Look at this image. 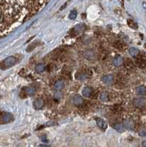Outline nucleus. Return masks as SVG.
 I'll return each instance as SVG.
<instances>
[{"label":"nucleus","mask_w":146,"mask_h":147,"mask_svg":"<svg viewBox=\"0 0 146 147\" xmlns=\"http://www.w3.org/2000/svg\"><path fill=\"white\" fill-rule=\"evenodd\" d=\"M145 48H146V44H145Z\"/></svg>","instance_id":"obj_27"},{"label":"nucleus","mask_w":146,"mask_h":147,"mask_svg":"<svg viewBox=\"0 0 146 147\" xmlns=\"http://www.w3.org/2000/svg\"><path fill=\"white\" fill-rule=\"evenodd\" d=\"M44 69H45V65L43 63L37 64L35 67V71L37 72H42L44 71Z\"/></svg>","instance_id":"obj_16"},{"label":"nucleus","mask_w":146,"mask_h":147,"mask_svg":"<svg viewBox=\"0 0 146 147\" xmlns=\"http://www.w3.org/2000/svg\"><path fill=\"white\" fill-rule=\"evenodd\" d=\"M139 135L142 137H146V129H140L139 132Z\"/></svg>","instance_id":"obj_22"},{"label":"nucleus","mask_w":146,"mask_h":147,"mask_svg":"<svg viewBox=\"0 0 146 147\" xmlns=\"http://www.w3.org/2000/svg\"><path fill=\"white\" fill-rule=\"evenodd\" d=\"M127 22H128V24H129V26L131 27V28L137 29V27H138L137 24V23L134 22V21H133L132 19H128Z\"/></svg>","instance_id":"obj_17"},{"label":"nucleus","mask_w":146,"mask_h":147,"mask_svg":"<svg viewBox=\"0 0 146 147\" xmlns=\"http://www.w3.org/2000/svg\"><path fill=\"white\" fill-rule=\"evenodd\" d=\"M102 81L105 84L112 85L113 83V82H114V77H113L112 75H106V76H103Z\"/></svg>","instance_id":"obj_6"},{"label":"nucleus","mask_w":146,"mask_h":147,"mask_svg":"<svg viewBox=\"0 0 146 147\" xmlns=\"http://www.w3.org/2000/svg\"><path fill=\"white\" fill-rule=\"evenodd\" d=\"M136 57L137 65L140 68H144L146 66V57L143 55H139V54Z\"/></svg>","instance_id":"obj_2"},{"label":"nucleus","mask_w":146,"mask_h":147,"mask_svg":"<svg viewBox=\"0 0 146 147\" xmlns=\"http://www.w3.org/2000/svg\"><path fill=\"white\" fill-rule=\"evenodd\" d=\"M12 115L11 113H5L1 116V121H2V123H4V124L10 122V121H12Z\"/></svg>","instance_id":"obj_3"},{"label":"nucleus","mask_w":146,"mask_h":147,"mask_svg":"<svg viewBox=\"0 0 146 147\" xmlns=\"http://www.w3.org/2000/svg\"><path fill=\"white\" fill-rule=\"evenodd\" d=\"M114 47H116L117 49H122L123 47V45L121 42H120V41H117V42H115L114 44Z\"/></svg>","instance_id":"obj_21"},{"label":"nucleus","mask_w":146,"mask_h":147,"mask_svg":"<svg viewBox=\"0 0 146 147\" xmlns=\"http://www.w3.org/2000/svg\"><path fill=\"white\" fill-rule=\"evenodd\" d=\"M76 16H77V13H76V11H71L69 13V18L71 20H74L76 18Z\"/></svg>","instance_id":"obj_18"},{"label":"nucleus","mask_w":146,"mask_h":147,"mask_svg":"<svg viewBox=\"0 0 146 147\" xmlns=\"http://www.w3.org/2000/svg\"><path fill=\"white\" fill-rule=\"evenodd\" d=\"M129 53L132 55V57H136L139 54V51L136 48H131L129 49Z\"/></svg>","instance_id":"obj_14"},{"label":"nucleus","mask_w":146,"mask_h":147,"mask_svg":"<svg viewBox=\"0 0 146 147\" xmlns=\"http://www.w3.org/2000/svg\"><path fill=\"white\" fill-rule=\"evenodd\" d=\"M125 126L127 129H133L134 127V122L132 120H130V119H128V120H126L125 121Z\"/></svg>","instance_id":"obj_12"},{"label":"nucleus","mask_w":146,"mask_h":147,"mask_svg":"<svg viewBox=\"0 0 146 147\" xmlns=\"http://www.w3.org/2000/svg\"><path fill=\"white\" fill-rule=\"evenodd\" d=\"M41 139L43 142H44V143H48V141H49L47 138H46V136H45V135H43V136H41Z\"/></svg>","instance_id":"obj_24"},{"label":"nucleus","mask_w":146,"mask_h":147,"mask_svg":"<svg viewBox=\"0 0 146 147\" xmlns=\"http://www.w3.org/2000/svg\"><path fill=\"white\" fill-rule=\"evenodd\" d=\"M25 93H26V95L31 96V95H33V94L35 93V89L32 87L26 88L25 89Z\"/></svg>","instance_id":"obj_15"},{"label":"nucleus","mask_w":146,"mask_h":147,"mask_svg":"<svg viewBox=\"0 0 146 147\" xmlns=\"http://www.w3.org/2000/svg\"><path fill=\"white\" fill-rule=\"evenodd\" d=\"M96 123L97 125L99 126V127L101 128V129H103V130L106 129L107 127V123H106L103 119H98L96 120Z\"/></svg>","instance_id":"obj_7"},{"label":"nucleus","mask_w":146,"mask_h":147,"mask_svg":"<svg viewBox=\"0 0 146 147\" xmlns=\"http://www.w3.org/2000/svg\"><path fill=\"white\" fill-rule=\"evenodd\" d=\"M82 94L85 97H90L92 95V89L88 87L85 88L82 90Z\"/></svg>","instance_id":"obj_8"},{"label":"nucleus","mask_w":146,"mask_h":147,"mask_svg":"<svg viewBox=\"0 0 146 147\" xmlns=\"http://www.w3.org/2000/svg\"><path fill=\"white\" fill-rule=\"evenodd\" d=\"M114 129L119 132H123L125 131V126L122 124H116L114 125Z\"/></svg>","instance_id":"obj_11"},{"label":"nucleus","mask_w":146,"mask_h":147,"mask_svg":"<svg viewBox=\"0 0 146 147\" xmlns=\"http://www.w3.org/2000/svg\"><path fill=\"white\" fill-rule=\"evenodd\" d=\"M55 89L57 91H59V90H62L64 87V83L63 82L61 81V80H59V81H57L55 84Z\"/></svg>","instance_id":"obj_10"},{"label":"nucleus","mask_w":146,"mask_h":147,"mask_svg":"<svg viewBox=\"0 0 146 147\" xmlns=\"http://www.w3.org/2000/svg\"><path fill=\"white\" fill-rule=\"evenodd\" d=\"M100 99L101 102H106L109 100V94L107 92H103L101 93L100 96Z\"/></svg>","instance_id":"obj_13"},{"label":"nucleus","mask_w":146,"mask_h":147,"mask_svg":"<svg viewBox=\"0 0 146 147\" xmlns=\"http://www.w3.org/2000/svg\"><path fill=\"white\" fill-rule=\"evenodd\" d=\"M16 57H13V56L8 57L2 62V68H3V69H7V68L9 67H11V66H12L16 63Z\"/></svg>","instance_id":"obj_1"},{"label":"nucleus","mask_w":146,"mask_h":147,"mask_svg":"<svg viewBox=\"0 0 146 147\" xmlns=\"http://www.w3.org/2000/svg\"><path fill=\"white\" fill-rule=\"evenodd\" d=\"M41 146H47V145H40Z\"/></svg>","instance_id":"obj_26"},{"label":"nucleus","mask_w":146,"mask_h":147,"mask_svg":"<svg viewBox=\"0 0 146 147\" xmlns=\"http://www.w3.org/2000/svg\"><path fill=\"white\" fill-rule=\"evenodd\" d=\"M44 105V101L43 99H37L33 102V106L35 109L39 110L43 108Z\"/></svg>","instance_id":"obj_4"},{"label":"nucleus","mask_w":146,"mask_h":147,"mask_svg":"<svg viewBox=\"0 0 146 147\" xmlns=\"http://www.w3.org/2000/svg\"><path fill=\"white\" fill-rule=\"evenodd\" d=\"M143 104H144V99H141V98H139V99H137L135 101V105L138 107L143 106Z\"/></svg>","instance_id":"obj_20"},{"label":"nucleus","mask_w":146,"mask_h":147,"mask_svg":"<svg viewBox=\"0 0 146 147\" xmlns=\"http://www.w3.org/2000/svg\"><path fill=\"white\" fill-rule=\"evenodd\" d=\"M123 63V60L121 57H120V56H118V57H114V60H113V64H114V66H121Z\"/></svg>","instance_id":"obj_9"},{"label":"nucleus","mask_w":146,"mask_h":147,"mask_svg":"<svg viewBox=\"0 0 146 147\" xmlns=\"http://www.w3.org/2000/svg\"><path fill=\"white\" fill-rule=\"evenodd\" d=\"M55 99H60V98L62 97V95H61V93L60 92H57L56 94H55Z\"/></svg>","instance_id":"obj_23"},{"label":"nucleus","mask_w":146,"mask_h":147,"mask_svg":"<svg viewBox=\"0 0 146 147\" xmlns=\"http://www.w3.org/2000/svg\"><path fill=\"white\" fill-rule=\"evenodd\" d=\"M3 18H4V16H3V13L1 11H0V24L2 23V21H3Z\"/></svg>","instance_id":"obj_25"},{"label":"nucleus","mask_w":146,"mask_h":147,"mask_svg":"<svg viewBox=\"0 0 146 147\" xmlns=\"http://www.w3.org/2000/svg\"><path fill=\"white\" fill-rule=\"evenodd\" d=\"M137 93L140 95H144L146 93V89L145 88L143 87V86H140L137 88Z\"/></svg>","instance_id":"obj_19"},{"label":"nucleus","mask_w":146,"mask_h":147,"mask_svg":"<svg viewBox=\"0 0 146 147\" xmlns=\"http://www.w3.org/2000/svg\"><path fill=\"white\" fill-rule=\"evenodd\" d=\"M83 102H84L83 98L81 96H79V95H76L73 98V103H74V105L79 106V105H82Z\"/></svg>","instance_id":"obj_5"}]
</instances>
